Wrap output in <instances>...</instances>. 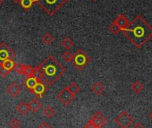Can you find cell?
Listing matches in <instances>:
<instances>
[{
    "label": "cell",
    "instance_id": "6da1fadb",
    "mask_svg": "<svg viewBox=\"0 0 152 128\" xmlns=\"http://www.w3.org/2000/svg\"><path fill=\"white\" fill-rule=\"evenodd\" d=\"M121 32L137 48H141L151 38L152 27L140 15H138L126 29L121 30Z\"/></svg>",
    "mask_w": 152,
    "mask_h": 128
},
{
    "label": "cell",
    "instance_id": "7a4b0ae2",
    "mask_svg": "<svg viewBox=\"0 0 152 128\" xmlns=\"http://www.w3.org/2000/svg\"><path fill=\"white\" fill-rule=\"evenodd\" d=\"M65 72L61 63L54 56H48L39 66L34 67V77L45 83L47 86L54 84Z\"/></svg>",
    "mask_w": 152,
    "mask_h": 128
},
{
    "label": "cell",
    "instance_id": "3957f363",
    "mask_svg": "<svg viewBox=\"0 0 152 128\" xmlns=\"http://www.w3.org/2000/svg\"><path fill=\"white\" fill-rule=\"evenodd\" d=\"M67 1L68 0H36L41 9L49 16H54Z\"/></svg>",
    "mask_w": 152,
    "mask_h": 128
},
{
    "label": "cell",
    "instance_id": "277c9868",
    "mask_svg": "<svg viewBox=\"0 0 152 128\" xmlns=\"http://www.w3.org/2000/svg\"><path fill=\"white\" fill-rule=\"evenodd\" d=\"M91 57L83 49H78L73 55L72 61V66L77 70H83L91 63Z\"/></svg>",
    "mask_w": 152,
    "mask_h": 128
},
{
    "label": "cell",
    "instance_id": "5b68a950",
    "mask_svg": "<svg viewBox=\"0 0 152 128\" xmlns=\"http://www.w3.org/2000/svg\"><path fill=\"white\" fill-rule=\"evenodd\" d=\"M115 122L120 128H130V126L133 123V118L129 115L128 112L122 111L115 118Z\"/></svg>",
    "mask_w": 152,
    "mask_h": 128
},
{
    "label": "cell",
    "instance_id": "8992f818",
    "mask_svg": "<svg viewBox=\"0 0 152 128\" xmlns=\"http://www.w3.org/2000/svg\"><path fill=\"white\" fill-rule=\"evenodd\" d=\"M16 53L6 42L0 43V63L7 59H15Z\"/></svg>",
    "mask_w": 152,
    "mask_h": 128
},
{
    "label": "cell",
    "instance_id": "52a82bcc",
    "mask_svg": "<svg viewBox=\"0 0 152 128\" xmlns=\"http://www.w3.org/2000/svg\"><path fill=\"white\" fill-rule=\"evenodd\" d=\"M74 95L67 89V87L64 88L61 90L57 94H56V99L64 105V106H68L71 104V102L74 99Z\"/></svg>",
    "mask_w": 152,
    "mask_h": 128
},
{
    "label": "cell",
    "instance_id": "ba28073f",
    "mask_svg": "<svg viewBox=\"0 0 152 128\" xmlns=\"http://www.w3.org/2000/svg\"><path fill=\"white\" fill-rule=\"evenodd\" d=\"M95 125H97L98 127L103 128L104 126H106L108 124V120L107 118L99 111L96 112L93 114V116H91V118L90 119Z\"/></svg>",
    "mask_w": 152,
    "mask_h": 128
},
{
    "label": "cell",
    "instance_id": "9c48e42d",
    "mask_svg": "<svg viewBox=\"0 0 152 128\" xmlns=\"http://www.w3.org/2000/svg\"><path fill=\"white\" fill-rule=\"evenodd\" d=\"M48 89H49L48 86H47V85H46L45 83H43L42 82L39 81L38 83L35 85V87L31 91V92L34 96H36L37 99H41V98L45 95V93L48 91Z\"/></svg>",
    "mask_w": 152,
    "mask_h": 128
},
{
    "label": "cell",
    "instance_id": "30bf717a",
    "mask_svg": "<svg viewBox=\"0 0 152 128\" xmlns=\"http://www.w3.org/2000/svg\"><path fill=\"white\" fill-rule=\"evenodd\" d=\"M22 92V87L16 83H12L7 86V93L13 97V98H17Z\"/></svg>",
    "mask_w": 152,
    "mask_h": 128
},
{
    "label": "cell",
    "instance_id": "8fae6325",
    "mask_svg": "<svg viewBox=\"0 0 152 128\" xmlns=\"http://www.w3.org/2000/svg\"><path fill=\"white\" fill-rule=\"evenodd\" d=\"M114 23H115L120 30H124V29H126L129 24H130V22L129 20L126 18V16L124 15H118L116 16V18L114 20L113 22Z\"/></svg>",
    "mask_w": 152,
    "mask_h": 128
},
{
    "label": "cell",
    "instance_id": "7c38bea8",
    "mask_svg": "<svg viewBox=\"0 0 152 128\" xmlns=\"http://www.w3.org/2000/svg\"><path fill=\"white\" fill-rule=\"evenodd\" d=\"M39 81V80L37 79V78L34 77V76H32V77H26V79H25L24 81L22 82V84H23L27 90H29V91H31L35 87V85L38 83Z\"/></svg>",
    "mask_w": 152,
    "mask_h": 128
},
{
    "label": "cell",
    "instance_id": "4fadbf2b",
    "mask_svg": "<svg viewBox=\"0 0 152 128\" xmlns=\"http://www.w3.org/2000/svg\"><path fill=\"white\" fill-rule=\"evenodd\" d=\"M15 66V63L14 59H7V60L0 63V67L8 72H11L12 70H14Z\"/></svg>",
    "mask_w": 152,
    "mask_h": 128
},
{
    "label": "cell",
    "instance_id": "5bb4252c",
    "mask_svg": "<svg viewBox=\"0 0 152 128\" xmlns=\"http://www.w3.org/2000/svg\"><path fill=\"white\" fill-rule=\"evenodd\" d=\"M105 85L101 82H97L91 86V91L96 95H101L105 91Z\"/></svg>",
    "mask_w": 152,
    "mask_h": 128
},
{
    "label": "cell",
    "instance_id": "9a60e30c",
    "mask_svg": "<svg viewBox=\"0 0 152 128\" xmlns=\"http://www.w3.org/2000/svg\"><path fill=\"white\" fill-rule=\"evenodd\" d=\"M29 107H30V110L31 111H32L33 113H38L41 109V108H42V103L38 99H33L30 102Z\"/></svg>",
    "mask_w": 152,
    "mask_h": 128
},
{
    "label": "cell",
    "instance_id": "2e32d148",
    "mask_svg": "<svg viewBox=\"0 0 152 128\" xmlns=\"http://www.w3.org/2000/svg\"><path fill=\"white\" fill-rule=\"evenodd\" d=\"M16 110L18 111V113L22 116H26L29 111H30V107L29 104L26 102H20L17 106H16Z\"/></svg>",
    "mask_w": 152,
    "mask_h": 128
},
{
    "label": "cell",
    "instance_id": "e0dca14e",
    "mask_svg": "<svg viewBox=\"0 0 152 128\" xmlns=\"http://www.w3.org/2000/svg\"><path fill=\"white\" fill-rule=\"evenodd\" d=\"M35 2H36V0H21L19 4L21 5V7L23 9L27 11V10H30L32 7L33 4Z\"/></svg>",
    "mask_w": 152,
    "mask_h": 128
},
{
    "label": "cell",
    "instance_id": "ac0fdd59",
    "mask_svg": "<svg viewBox=\"0 0 152 128\" xmlns=\"http://www.w3.org/2000/svg\"><path fill=\"white\" fill-rule=\"evenodd\" d=\"M131 89H132V91L135 94H139V93H140V92L143 91L144 85H143L142 83H140V82L138 81V82H135L133 84H132Z\"/></svg>",
    "mask_w": 152,
    "mask_h": 128
},
{
    "label": "cell",
    "instance_id": "d6986e66",
    "mask_svg": "<svg viewBox=\"0 0 152 128\" xmlns=\"http://www.w3.org/2000/svg\"><path fill=\"white\" fill-rule=\"evenodd\" d=\"M67 89L75 96V95H77L79 92H80V91H81V88H80V86L76 83H74V82H72V83H70V84L67 86Z\"/></svg>",
    "mask_w": 152,
    "mask_h": 128
},
{
    "label": "cell",
    "instance_id": "ffe728a7",
    "mask_svg": "<svg viewBox=\"0 0 152 128\" xmlns=\"http://www.w3.org/2000/svg\"><path fill=\"white\" fill-rule=\"evenodd\" d=\"M54 39H55L54 36H53L51 33H49V32H46V33L42 36V39H41L42 42H43L45 45H47V46L50 45V44L54 41Z\"/></svg>",
    "mask_w": 152,
    "mask_h": 128
},
{
    "label": "cell",
    "instance_id": "44dd1931",
    "mask_svg": "<svg viewBox=\"0 0 152 128\" xmlns=\"http://www.w3.org/2000/svg\"><path fill=\"white\" fill-rule=\"evenodd\" d=\"M61 45L64 48H65L66 50H69L73 45H74V42L72 41V39H71L69 37H66L64 38L62 41H61Z\"/></svg>",
    "mask_w": 152,
    "mask_h": 128
},
{
    "label": "cell",
    "instance_id": "7402d4cb",
    "mask_svg": "<svg viewBox=\"0 0 152 128\" xmlns=\"http://www.w3.org/2000/svg\"><path fill=\"white\" fill-rule=\"evenodd\" d=\"M42 113H43L44 116H46L47 118H52L55 116V110H54V108L51 106L45 107Z\"/></svg>",
    "mask_w": 152,
    "mask_h": 128
},
{
    "label": "cell",
    "instance_id": "603a6c76",
    "mask_svg": "<svg viewBox=\"0 0 152 128\" xmlns=\"http://www.w3.org/2000/svg\"><path fill=\"white\" fill-rule=\"evenodd\" d=\"M23 75H25L26 77L34 76V67H32L31 66H24Z\"/></svg>",
    "mask_w": 152,
    "mask_h": 128
},
{
    "label": "cell",
    "instance_id": "cb8c5ba5",
    "mask_svg": "<svg viewBox=\"0 0 152 128\" xmlns=\"http://www.w3.org/2000/svg\"><path fill=\"white\" fill-rule=\"evenodd\" d=\"M8 125L10 128H19L21 125V123H20V120L18 118L14 117L8 122Z\"/></svg>",
    "mask_w": 152,
    "mask_h": 128
},
{
    "label": "cell",
    "instance_id": "d4e9b609",
    "mask_svg": "<svg viewBox=\"0 0 152 128\" xmlns=\"http://www.w3.org/2000/svg\"><path fill=\"white\" fill-rule=\"evenodd\" d=\"M62 58L65 62H71L72 63V61L73 59V54H72L69 50H67V51H65V52H64L62 54Z\"/></svg>",
    "mask_w": 152,
    "mask_h": 128
},
{
    "label": "cell",
    "instance_id": "484cf974",
    "mask_svg": "<svg viewBox=\"0 0 152 128\" xmlns=\"http://www.w3.org/2000/svg\"><path fill=\"white\" fill-rule=\"evenodd\" d=\"M24 66H25V65H23V64H22V63L15 64V68H14V69L15 70L16 74H18V75H23Z\"/></svg>",
    "mask_w": 152,
    "mask_h": 128
},
{
    "label": "cell",
    "instance_id": "4316f807",
    "mask_svg": "<svg viewBox=\"0 0 152 128\" xmlns=\"http://www.w3.org/2000/svg\"><path fill=\"white\" fill-rule=\"evenodd\" d=\"M109 31H110L114 35H117L119 32H121V30L119 29V27H118L115 23H112L109 25Z\"/></svg>",
    "mask_w": 152,
    "mask_h": 128
},
{
    "label": "cell",
    "instance_id": "83f0119b",
    "mask_svg": "<svg viewBox=\"0 0 152 128\" xmlns=\"http://www.w3.org/2000/svg\"><path fill=\"white\" fill-rule=\"evenodd\" d=\"M9 74H10V72H8V71L3 69L1 67H0V76H1L2 78H6Z\"/></svg>",
    "mask_w": 152,
    "mask_h": 128
},
{
    "label": "cell",
    "instance_id": "f1b7e54d",
    "mask_svg": "<svg viewBox=\"0 0 152 128\" xmlns=\"http://www.w3.org/2000/svg\"><path fill=\"white\" fill-rule=\"evenodd\" d=\"M83 128H100V127H98V126L95 125L91 120H89V121L87 122V124H86Z\"/></svg>",
    "mask_w": 152,
    "mask_h": 128
},
{
    "label": "cell",
    "instance_id": "f546056e",
    "mask_svg": "<svg viewBox=\"0 0 152 128\" xmlns=\"http://www.w3.org/2000/svg\"><path fill=\"white\" fill-rule=\"evenodd\" d=\"M39 128H51V125L47 122H43L39 125Z\"/></svg>",
    "mask_w": 152,
    "mask_h": 128
},
{
    "label": "cell",
    "instance_id": "4dcf8cb0",
    "mask_svg": "<svg viewBox=\"0 0 152 128\" xmlns=\"http://www.w3.org/2000/svg\"><path fill=\"white\" fill-rule=\"evenodd\" d=\"M132 128H145V126H144L143 124H141L140 123H138V124H136Z\"/></svg>",
    "mask_w": 152,
    "mask_h": 128
},
{
    "label": "cell",
    "instance_id": "1f68e13d",
    "mask_svg": "<svg viewBox=\"0 0 152 128\" xmlns=\"http://www.w3.org/2000/svg\"><path fill=\"white\" fill-rule=\"evenodd\" d=\"M12 1H13L14 3H15V4H19L21 0H12Z\"/></svg>",
    "mask_w": 152,
    "mask_h": 128
},
{
    "label": "cell",
    "instance_id": "d6a6232c",
    "mask_svg": "<svg viewBox=\"0 0 152 128\" xmlns=\"http://www.w3.org/2000/svg\"><path fill=\"white\" fill-rule=\"evenodd\" d=\"M148 117H149V118H150V120L152 121V111L149 113V115H148Z\"/></svg>",
    "mask_w": 152,
    "mask_h": 128
},
{
    "label": "cell",
    "instance_id": "836d02e7",
    "mask_svg": "<svg viewBox=\"0 0 152 128\" xmlns=\"http://www.w3.org/2000/svg\"><path fill=\"white\" fill-rule=\"evenodd\" d=\"M5 1H6V0H0V6H1V5H2V4L5 2Z\"/></svg>",
    "mask_w": 152,
    "mask_h": 128
},
{
    "label": "cell",
    "instance_id": "e575fe53",
    "mask_svg": "<svg viewBox=\"0 0 152 128\" xmlns=\"http://www.w3.org/2000/svg\"><path fill=\"white\" fill-rule=\"evenodd\" d=\"M93 2H97V1H99V0H92Z\"/></svg>",
    "mask_w": 152,
    "mask_h": 128
},
{
    "label": "cell",
    "instance_id": "d590c367",
    "mask_svg": "<svg viewBox=\"0 0 152 128\" xmlns=\"http://www.w3.org/2000/svg\"><path fill=\"white\" fill-rule=\"evenodd\" d=\"M151 38H152V33H151Z\"/></svg>",
    "mask_w": 152,
    "mask_h": 128
},
{
    "label": "cell",
    "instance_id": "8d00e7d4",
    "mask_svg": "<svg viewBox=\"0 0 152 128\" xmlns=\"http://www.w3.org/2000/svg\"><path fill=\"white\" fill-rule=\"evenodd\" d=\"M151 39H152V38H151Z\"/></svg>",
    "mask_w": 152,
    "mask_h": 128
}]
</instances>
